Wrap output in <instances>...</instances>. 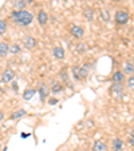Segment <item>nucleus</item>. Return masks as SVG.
<instances>
[{"label": "nucleus", "instance_id": "obj_16", "mask_svg": "<svg viewBox=\"0 0 134 151\" xmlns=\"http://www.w3.org/2000/svg\"><path fill=\"white\" fill-rule=\"evenodd\" d=\"M83 16H85L86 20L91 22V20L94 19V11H93L91 8H85L83 9Z\"/></svg>", "mask_w": 134, "mask_h": 151}, {"label": "nucleus", "instance_id": "obj_28", "mask_svg": "<svg viewBox=\"0 0 134 151\" xmlns=\"http://www.w3.org/2000/svg\"><path fill=\"white\" fill-rule=\"evenodd\" d=\"M50 104H51V106H54V104H56V103H58V99H50Z\"/></svg>", "mask_w": 134, "mask_h": 151}, {"label": "nucleus", "instance_id": "obj_21", "mask_svg": "<svg viewBox=\"0 0 134 151\" xmlns=\"http://www.w3.org/2000/svg\"><path fill=\"white\" fill-rule=\"evenodd\" d=\"M101 17H102L103 22H106V23H107L109 20H110V14H109V11L102 9V11H101Z\"/></svg>", "mask_w": 134, "mask_h": 151}, {"label": "nucleus", "instance_id": "obj_14", "mask_svg": "<svg viewBox=\"0 0 134 151\" xmlns=\"http://www.w3.org/2000/svg\"><path fill=\"white\" fill-rule=\"evenodd\" d=\"M9 52V46L6 42H0V56H7Z\"/></svg>", "mask_w": 134, "mask_h": 151}, {"label": "nucleus", "instance_id": "obj_22", "mask_svg": "<svg viewBox=\"0 0 134 151\" xmlns=\"http://www.w3.org/2000/svg\"><path fill=\"white\" fill-rule=\"evenodd\" d=\"M24 7H26V3H24L23 0H17L16 3H15V8H16V11L24 9Z\"/></svg>", "mask_w": 134, "mask_h": 151}, {"label": "nucleus", "instance_id": "obj_9", "mask_svg": "<svg viewBox=\"0 0 134 151\" xmlns=\"http://www.w3.org/2000/svg\"><path fill=\"white\" fill-rule=\"evenodd\" d=\"M38 91H39V96H40V100H42V102L46 99V98L49 96V94H50V90H49V87H47L46 84H40Z\"/></svg>", "mask_w": 134, "mask_h": 151}, {"label": "nucleus", "instance_id": "obj_7", "mask_svg": "<svg viewBox=\"0 0 134 151\" xmlns=\"http://www.w3.org/2000/svg\"><path fill=\"white\" fill-rule=\"evenodd\" d=\"M52 55H54L55 59L62 60V59H64V56H66V51L62 47H55V48L52 50Z\"/></svg>", "mask_w": 134, "mask_h": 151}, {"label": "nucleus", "instance_id": "obj_1", "mask_svg": "<svg viewBox=\"0 0 134 151\" xmlns=\"http://www.w3.org/2000/svg\"><path fill=\"white\" fill-rule=\"evenodd\" d=\"M12 19L14 22L17 24V26H22V27H28L30 24L32 23V20H34V15L31 14L30 11L27 9H20V11H16L15 9L12 12Z\"/></svg>", "mask_w": 134, "mask_h": 151}, {"label": "nucleus", "instance_id": "obj_2", "mask_svg": "<svg viewBox=\"0 0 134 151\" xmlns=\"http://www.w3.org/2000/svg\"><path fill=\"white\" fill-rule=\"evenodd\" d=\"M129 19H130V14H129V11H126V9H120V11L115 12V22H117V24H120V26L127 24Z\"/></svg>", "mask_w": 134, "mask_h": 151}, {"label": "nucleus", "instance_id": "obj_25", "mask_svg": "<svg viewBox=\"0 0 134 151\" xmlns=\"http://www.w3.org/2000/svg\"><path fill=\"white\" fill-rule=\"evenodd\" d=\"M127 87L130 90H133L134 88V78H133V75L131 76H129V80H127Z\"/></svg>", "mask_w": 134, "mask_h": 151}, {"label": "nucleus", "instance_id": "obj_19", "mask_svg": "<svg viewBox=\"0 0 134 151\" xmlns=\"http://www.w3.org/2000/svg\"><path fill=\"white\" fill-rule=\"evenodd\" d=\"M88 75V66L87 64H83L82 67H79V78L80 79H85Z\"/></svg>", "mask_w": 134, "mask_h": 151}, {"label": "nucleus", "instance_id": "obj_6", "mask_svg": "<svg viewBox=\"0 0 134 151\" xmlns=\"http://www.w3.org/2000/svg\"><path fill=\"white\" fill-rule=\"evenodd\" d=\"M36 46H38V40L35 39V37L27 36L26 39H24V47H26L27 50H34V48H36Z\"/></svg>", "mask_w": 134, "mask_h": 151}, {"label": "nucleus", "instance_id": "obj_5", "mask_svg": "<svg viewBox=\"0 0 134 151\" xmlns=\"http://www.w3.org/2000/svg\"><path fill=\"white\" fill-rule=\"evenodd\" d=\"M15 78V72L12 71L11 68H7L6 71L3 72V75H1V82L3 83H11L12 80H14Z\"/></svg>", "mask_w": 134, "mask_h": 151}, {"label": "nucleus", "instance_id": "obj_24", "mask_svg": "<svg viewBox=\"0 0 134 151\" xmlns=\"http://www.w3.org/2000/svg\"><path fill=\"white\" fill-rule=\"evenodd\" d=\"M7 31V23L6 20H0V35H3Z\"/></svg>", "mask_w": 134, "mask_h": 151}, {"label": "nucleus", "instance_id": "obj_23", "mask_svg": "<svg viewBox=\"0 0 134 151\" xmlns=\"http://www.w3.org/2000/svg\"><path fill=\"white\" fill-rule=\"evenodd\" d=\"M72 76H74L75 80H80V78H79V67L78 66L72 67Z\"/></svg>", "mask_w": 134, "mask_h": 151}, {"label": "nucleus", "instance_id": "obj_15", "mask_svg": "<svg viewBox=\"0 0 134 151\" xmlns=\"http://www.w3.org/2000/svg\"><path fill=\"white\" fill-rule=\"evenodd\" d=\"M35 94H36V90H34V88H27L26 91L23 92V99H24V100H30V99H32Z\"/></svg>", "mask_w": 134, "mask_h": 151}, {"label": "nucleus", "instance_id": "obj_8", "mask_svg": "<svg viewBox=\"0 0 134 151\" xmlns=\"http://www.w3.org/2000/svg\"><path fill=\"white\" fill-rule=\"evenodd\" d=\"M38 22H39L40 26H46L47 23H49V15H47L46 11H39V14H38Z\"/></svg>", "mask_w": 134, "mask_h": 151}, {"label": "nucleus", "instance_id": "obj_26", "mask_svg": "<svg viewBox=\"0 0 134 151\" xmlns=\"http://www.w3.org/2000/svg\"><path fill=\"white\" fill-rule=\"evenodd\" d=\"M60 78H62V80H64L66 83L69 82V76H67V74H66V71L64 72H60Z\"/></svg>", "mask_w": 134, "mask_h": 151}, {"label": "nucleus", "instance_id": "obj_17", "mask_svg": "<svg viewBox=\"0 0 134 151\" xmlns=\"http://www.w3.org/2000/svg\"><path fill=\"white\" fill-rule=\"evenodd\" d=\"M62 91H63V86L60 84V83H58V82L52 83V86H51V92L52 94H59V92H62Z\"/></svg>", "mask_w": 134, "mask_h": 151}, {"label": "nucleus", "instance_id": "obj_12", "mask_svg": "<svg viewBox=\"0 0 134 151\" xmlns=\"http://www.w3.org/2000/svg\"><path fill=\"white\" fill-rule=\"evenodd\" d=\"M111 147H113V151H122L123 150V142L121 139H114L111 142Z\"/></svg>", "mask_w": 134, "mask_h": 151}, {"label": "nucleus", "instance_id": "obj_30", "mask_svg": "<svg viewBox=\"0 0 134 151\" xmlns=\"http://www.w3.org/2000/svg\"><path fill=\"white\" fill-rule=\"evenodd\" d=\"M23 1H24V3H26V4H30V3H32V0H23Z\"/></svg>", "mask_w": 134, "mask_h": 151}, {"label": "nucleus", "instance_id": "obj_4", "mask_svg": "<svg viewBox=\"0 0 134 151\" xmlns=\"http://www.w3.org/2000/svg\"><path fill=\"white\" fill-rule=\"evenodd\" d=\"M70 32H71V35L75 37V39H82V37L85 36V29H83V27H80V26H72Z\"/></svg>", "mask_w": 134, "mask_h": 151}, {"label": "nucleus", "instance_id": "obj_20", "mask_svg": "<svg viewBox=\"0 0 134 151\" xmlns=\"http://www.w3.org/2000/svg\"><path fill=\"white\" fill-rule=\"evenodd\" d=\"M9 51H11L12 55H16L22 51V47H20L17 43H14V44H11V47H9Z\"/></svg>", "mask_w": 134, "mask_h": 151}, {"label": "nucleus", "instance_id": "obj_13", "mask_svg": "<svg viewBox=\"0 0 134 151\" xmlns=\"http://www.w3.org/2000/svg\"><path fill=\"white\" fill-rule=\"evenodd\" d=\"M133 72H134V67H133V63L131 62H125L123 63V74H126V75H133Z\"/></svg>", "mask_w": 134, "mask_h": 151}, {"label": "nucleus", "instance_id": "obj_3", "mask_svg": "<svg viewBox=\"0 0 134 151\" xmlns=\"http://www.w3.org/2000/svg\"><path fill=\"white\" fill-rule=\"evenodd\" d=\"M110 92H111V95H113L114 98H121L122 96V94H123L122 84H121V83H114V84L110 87Z\"/></svg>", "mask_w": 134, "mask_h": 151}, {"label": "nucleus", "instance_id": "obj_31", "mask_svg": "<svg viewBox=\"0 0 134 151\" xmlns=\"http://www.w3.org/2000/svg\"><path fill=\"white\" fill-rule=\"evenodd\" d=\"M114 1H120V0H114Z\"/></svg>", "mask_w": 134, "mask_h": 151}, {"label": "nucleus", "instance_id": "obj_10", "mask_svg": "<svg viewBox=\"0 0 134 151\" xmlns=\"http://www.w3.org/2000/svg\"><path fill=\"white\" fill-rule=\"evenodd\" d=\"M93 151H107V146L103 140H97L93 145Z\"/></svg>", "mask_w": 134, "mask_h": 151}, {"label": "nucleus", "instance_id": "obj_11", "mask_svg": "<svg viewBox=\"0 0 134 151\" xmlns=\"http://www.w3.org/2000/svg\"><path fill=\"white\" fill-rule=\"evenodd\" d=\"M111 79H113L114 83H121V84H122V82L125 80V74H123L122 71H115Z\"/></svg>", "mask_w": 134, "mask_h": 151}, {"label": "nucleus", "instance_id": "obj_27", "mask_svg": "<svg viewBox=\"0 0 134 151\" xmlns=\"http://www.w3.org/2000/svg\"><path fill=\"white\" fill-rule=\"evenodd\" d=\"M133 139H134V138H133V132H131V134H130V137H129V143H130V146H133Z\"/></svg>", "mask_w": 134, "mask_h": 151}, {"label": "nucleus", "instance_id": "obj_29", "mask_svg": "<svg viewBox=\"0 0 134 151\" xmlns=\"http://www.w3.org/2000/svg\"><path fill=\"white\" fill-rule=\"evenodd\" d=\"M4 119V112L3 111H0V122Z\"/></svg>", "mask_w": 134, "mask_h": 151}, {"label": "nucleus", "instance_id": "obj_18", "mask_svg": "<svg viewBox=\"0 0 134 151\" xmlns=\"http://www.w3.org/2000/svg\"><path fill=\"white\" fill-rule=\"evenodd\" d=\"M26 114H27V112H26V110H22V109H20V110H17V111H15L14 114L11 115V119H12V120H17V119H20V118H22V116H24V115H26Z\"/></svg>", "mask_w": 134, "mask_h": 151}]
</instances>
